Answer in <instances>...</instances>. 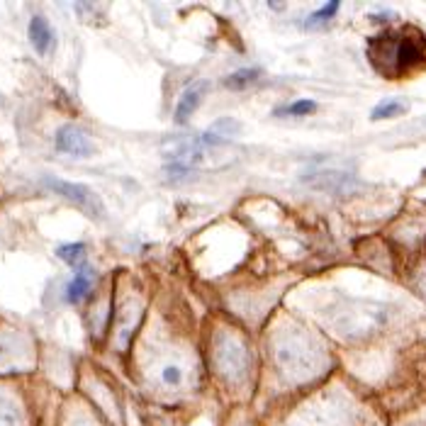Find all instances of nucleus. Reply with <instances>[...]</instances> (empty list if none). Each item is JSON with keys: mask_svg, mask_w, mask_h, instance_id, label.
Listing matches in <instances>:
<instances>
[{"mask_svg": "<svg viewBox=\"0 0 426 426\" xmlns=\"http://www.w3.org/2000/svg\"><path fill=\"white\" fill-rule=\"evenodd\" d=\"M205 93H207V83L205 81H195L181 93L178 105H176V115H173L176 124H188V122H191L195 110H198L200 103H203Z\"/></svg>", "mask_w": 426, "mask_h": 426, "instance_id": "20e7f679", "label": "nucleus"}, {"mask_svg": "<svg viewBox=\"0 0 426 426\" xmlns=\"http://www.w3.org/2000/svg\"><path fill=\"white\" fill-rule=\"evenodd\" d=\"M315 110H317L315 100H295V103H290V105H280V108H275L273 115L275 117H307V115H312Z\"/></svg>", "mask_w": 426, "mask_h": 426, "instance_id": "9d476101", "label": "nucleus"}, {"mask_svg": "<svg viewBox=\"0 0 426 426\" xmlns=\"http://www.w3.org/2000/svg\"><path fill=\"white\" fill-rule=\"evenodd\" d=\"M29 44L34 46V51H37L39 56H46L54 51L56 46V34L54 29H51L49 20H46L44 15H34L32 20H29Z\"/></svg>", "mask_w": 426, "mask_h": 426, "instance_id": "39448f33", "label": "nucleus"}, {"mask_svg": "<svg viewBox=\"0 0 426 426\" xmlns=\"http://www.w3.org/2000/svg\"><path fill=\"white\" fill-rule=\"evenodd\" d=\"M46 188H49L51 193L61 195V198L71 200L73 205H78L86 215H91L93 220H105V203L100 200V195L93 191V188L83 186V183H71V181H61V178H51V176H46L44 181Z\"/></svg>", "mask_w": 426, "mask_h": 426, "instance_id": "f03ea898", "label": "nucleus"}, {"mask_svg": "<svg viewBox=\"0 0 426 426\" xmlns=\"http://www.w3.org/2000/svg\"><path fill=\"white\" fill-rule=\"evenodd\" d=\"M93 283H96V273H93V268H88V265H86V268L76 270V278L69 283V288H66L69 303H73V305L83 303V300L91 295Z\"/></svg>", "mask_w": 426, "mask_h": 426, "instance_id": "423d86ee", "label": "nucleus"}, {"mask_svg": "<svg viewBox=\"0 0 426 426\" xmlns=\"http://www.w3.org/2000/svg\"><path fill=\"white\" fill-rule=\"evenodd\" d=\"M407 110V103L405 100H382L380 105H375V110L370 112V120L380 122V120H390V117H397V115H405Z\"/></svg>", "mask_w": 426, "mask_h": 426, "instance_id": "1a4fd4ad", "label": "nucleus"}, {"mask_svg": "<svg viewBox=\"0 0 426 426\" xmlns=\"http://www.w3.org/2000/svg\"><path fill=\"white\" fill-rule=\"evenodd\" d=\"M336 10H339V3H327L322 10H319V13H315V15H310V17H307L305 27H307V29L324 27V25H327V22L331 20V17L336 15Z\"/></svg>", "mask_w": 426, "mask_h": 426, "instance_id": "9b49d317", "label": "nucleus"}, {"mask_svg": "<svg viewBox=\"0 0 426 426\" xmlns=\"http://www.w3.org/2000/svg\"><path fill=\"white\" fill-rule=\"evenodd\" d=\"M258 76H261L258 69H239L224 78V86L232 88V91H244V88H248L251 83L258 81Z\"/></svg>", "mask_w": 426, "mask_h": 426, "instance_id": "6e6552de", "label": "nucleus"}, {"mask_svg": "<svg viewBox=\"0 0 426 426\" xmlns=\"http://www.w3.org/2000/svg\"><path fill=\"white\" fill-rule=\"evenodd\" d=\"M56 256L61 258V261H66L71 268L81 270V268H86L88 248H86V244H78V241H76V244H64L56 248Z\"/></svg>", "mask_w": 426, "mask_h": 426, "instance_id": "0eeeda50", "label": "nucleus"}, {"mask_svg": "<svg viewBox=\"0 0 426 426\" xmlns=\"http://www.w3.org/2000/svg\"><path fill=\"white\" fill-rule=\"evenodd\" d=\"M56 149L61 153H69V156H78V158H88L96 153V144L91 141L83 129H78L76 124H64L56 132Z\"/></svg>", "mask_w": 426, "mask_h": 426, "instance_id": "7ed1b4c3", "label": "nucleus"}, {"mask_svg": "<svg viewBox=\"0 0 426 426\" xmlns=\"http://www.w3.org/2000/svg\"><path fill=\"white\" fill-rule=\"evenodd\" d=\"M368 61L382 78H402L426 61V41L412 32H382L368 39Z\"/></svg>", "mask_w": 426, "mask_h": 426, "instance_id": "f257e3e1", "label": "nucleus"}, {"mask_svg": "<svg viewBox=\"0 0 426 426\" xmlns=\"http://www.w3.org/2000/svg\"><path fill=\"white\" fill-rule=\"evenodd\" d=\"M181 380H183L181 368H176V365H168V368H163V382H168V385H178Z\"/></svg>", "mask_w": 426, "mask_h": 426, "instance_id": "f8f14e48", "label": "nucleus"}]
</instances>
